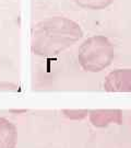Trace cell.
Here are the masks:
<instances>
[{"mask_svg": "<svg viewBox=\"0 0 131 148\" xmlns=\"http://www.w3.org/2000/svg\"><path fill=\"white\" fill-rule=\"evenodd\" d=\"M66 113H68L67 115L69 116V117H71V119H82L83 116L85 115L84 113H86V112H82V111H76V112H66Z\"/></svg>", "mask_w": 131, "mask_h": 148, "instance_id": "obj_5", "label": "cell"}, {"mask_svg": "<svg viewBox=\"0 0 131 148\" xmlns=\"http://www.w3.org/2000/svg\"><path fill=\"white\" fill-rule=\"evenodd\" d=\"M114 50L106 38L97 37L86 42L80 53L82 66L90 71H101L111 64Z\"/></svg>", "mask_w": 131, "mask_h": 148, "instance_id": "obj_1", "label": "cell"}, {"mask_svg": "<svg viewBox=\"0 0 131 148\" xmlns=\"http://www.w3.org/2000/svg\"><path fill=\"white\" fill-rule=\"evenodd\" d=\"M0 148H3V145H2V143H1V141H0Z\"/></svg>", "mask_w": 131, "mask_h": 148, "instance_id": "obj_6", "label": "cell"}, {"mask_svg": "<svg viewBox=\"0 0 131 148\" xmlns=\"http://www.w3.org/2000/svg\"><path fill=\"white\" fill-rule=\"evenodd\" d=\"M0 141L3 148H15L18 141L15 126L5 119H0Z\"/></svg>", "mask_w": 131, "mask_h": 148, "instance_id": "obj_4", "label": "cell"}, {"mask_svg": "<svg viewBox=\"0 0 131 148\" xmlns=\"http://www.w3.org/2000/svg\"><path fill=\"white\" fill-rule=\"evenodd\" d=\"M91 123L96 127H105L111 123H121V112L117 110L93 111L90 115Z\"/></svg>", "mask_w": 131, "mask_h": 148, "instance_id": "obj_3", "label": "cell"}, {"mask_svg": "<svg viewBox=\"0 0 131 148\" xmlns=\"http://www.w3.org/2000/svg\"><path fill=\"white\" fill-rule=\"evenodd\" d=\"M105 89L107 91H131V70L118 69L111 72L105 81Z\"/></svg>", "mask_w": 131, "mask_h": 148, "instance_id": "obj_2", "label": "cell"}]
</instances>
